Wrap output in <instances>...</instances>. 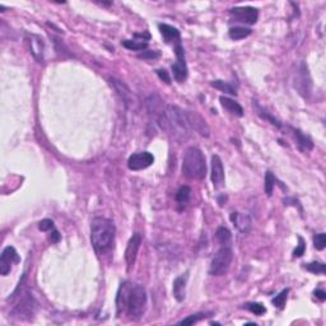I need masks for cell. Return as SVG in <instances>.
I'll return each mask as SVG.
<instances>
[{
  "label": "cell",
  "mask_w": 326,
  "mask_h": 326,
  "mask_svg": "<svg viewBox=\"0 0 326 326\" xmlns=\"http://www.w3.org/2000/svg\"><path fill=\"white\" fill-rule=\"evenodd\" d=\"M148 303L146 288L140 284L125 282L119 288L116 297L117 315L126 312L131 320H139L144 315Z\"/></svg>",
  "instance_id": "cell-1"
},
{
  "label": "cell",
  "mask_w": 326,
  "mask_h": 326,
  "mask_svg": "<svg viewBox=\"0 0 326 326\" xmlns=\"http://www.w3.org/2000/svg\"><path fill=\"white\" fill-rule=\"evenodd\" d=\"M116 227L111 219L97 217L91 223V241L97 253L111 250L115 242Z\"/></svg>",
  "instance_id": "cell-2"
},
{
  "label": "cell",
  "mask_w": 326,
  "mask_h": 326,
  "mask_svg": "<svg viewBox=\"0 0 326 326\" xmlns=\"http://www.w3.org/2000/svg\"><path fill=\"white\" fill-rule=\"evenodd\" d=\"M182 175L189 180H203L205 177V157L197 147H190L186 149L182 161Z\"/></svg>",
  "instance_id": "cell-3"
},
{
  "label": "cell",
  "mask_w": 326,
  "mask_h": 326,
  "mask_svg": "<svg viewBox=\"0 0 326 326\" xmlns=\"http://www.w3.org/2000/svg\"><path fill=\"white\" fill-rule=\"evenodd\" d=\"M170 124V133L174 134L177 139L185 140L190 136V125L187 121L186 110H182L176 105H167L166 107Z\"/></svg>",
  "instance_id": "cell-4"
},
{
  "label": "cell",
  "mask_w": 326,
  "mask_h": 326,
  "mask_svg": "<svg viewBox=\"0 0 326 326\" xmlns=\"http://www.w3.org/2000/svg\"><path fill=\"white\" fill-rule=\"evenodd\" d=\"M233 260V251L231 246H222L218 252L212 259L209 274L213 276H225L228 272Z\"/></svg>",
  "instance_id": "cell-5"
},
{
  "label": "cell",
  "mask_w": 326,
  "mask_h": 326,
  "mask_svg": "<svg viewBox=\"0 0 326 326\" xmlns=\"http://www.w3.org/2000/svg\"><path fill=\"white\" fill-rule=\"evenodd\" d=\"M36 308H37V302L35 301L33 296L29 293V291H23L22 296L19 297L18 302L13 308V315L18 319H31L35 315Z\"/></svg>",
  "instance_id": "cell-6"
},
{
  "label": "cell",
  "mask_w": 326,
  "mask_h": 326,
  "mask_svg": "<svg viewBox=\"0 0 326 326\" xmlns=\"http://www.w3.org/2000/svg\"><path fill=\"white\" fill-rule=\"evenodd\" d=\"M231 16L236 22L246 23V25H255L259 18V10L252 6H237L229 10Z\"/></svg>",
  "instance_id": "cell-7"
},
{
  "label": "cell",
  "mask_w": 326,
  "mask_h": 326,
  "mask_svg": "<svg viewBox=\"0 0 326 326\" xmlns=\"http://www.w3.org/2000/svg\"><path fill=\"white\" fill-rule=\"evenodd\" d=\"M153 163H154V157L152 153L140 152L130 155L129 161H127V167L131 171H142V170L148 168L149 166H152Z\"/></svg>",
  "instance_id": "cell-8"
},
{
  "label": "cell",
  "mask_w": 326,
  "mask_h": 326,
  "mask_svg": "<svg viewBox=\"0 0 326 326\" xmlns=\"http://www.w3.org/2000/svg\"><path fill=\"white\" fill-rule=\"evenodd\" d=\"M108 82H110L111 87L115 89V92L120 96V99L123 100L125 105L129 106V107H134V106H135L136 103L135 96H134V93L130 91V88L125 84V83L116 79V78H112V76L108 78Z\"/></svg>",
  "instance_id": "cell-9"
},
{
  "label": "cell",
  "mask_w": 326,
  "mask_h": 326,
  "mask_svg": "<svg viewBox=\"0 0 326 326\" xmlns=\"http://www.w3.org/2000/svg\"><path fill=\"white\" fill-rule=\"evenodd\" d=\"M19 255L13 246L5 247L0 256V274L3 276H8L12 270L13 264L19 263Z\"/></svg>",
  "instance_id": "cell-10"
},
{
  "label": "cell",
  "mask_w": 326,
  "mask_h": 326,
  "mask_svg": "<svg viewBox=\"0 0 326 326\" xmlns=\"http://www.w3.org/2000/svg\"><path fill=\"white\" fill-rule=\"evenodd\" d=\"M186 117L189 121L191 130H195L198 134H200L204 138H209L210 136V129L208 126L206 121L204 120L203 117L200 116L195 111H186Z\"/></svg>",
  "instance_id": "cell-11"
},
{
  "label": "cell",
  "mask_w": 326,
  "mask_h": 326,
  "mask_svg": "<svg viewBox=\"0 0 326 326\" xmlns=\"http://www.w3.org/2000/svg\"><path fill=\"white\" fill-rule=\"evenodd\" d=\"M142 234L140 233H134L131 236V238L127 242L126 250H125V260H126L127 264V269H131V266H134L136 260V255H138V251L140 249V245H142Z\"/></svg>",
  "instance_id": "cell-12"
},
{
  "label": "cell",
  "mask_w": 326,
  "mask_h": 326,
  "mask_svg": "<svg viewBox=\"0 0 326 326\" xmlns=\"http://www.w3.org/2000/svg\"><path fill=\"white\" fill-rule=\"evenodd\" d=\"M212 178L213 186L214 189H221L225 185V168H223V163L219 155H213L212 157Z\"/></svg>",
  "instance_id": "cell-13"
},
{
  "label": "cell",
  "mask_w": 326,
  "mask_h": 326,
  "mask_svg": "<svg viewBox=\"0 0 326 326\" xmlns=\"http://www.w3.org/2000/svg\"><path fill=\"white\" fill-rule=\"evenodd\" d=\"M158 29L159 32H161L162 37H163L166 44H172L174 45V48L176 45L181 44L180 31H178L176 27L166 25V23H161V25H158Z\"/></svg>",
  "instance_id": "cell-14"
},
{
  "label": "cell",
  "mask_w": 326,
  "mask_h": 326,
  "mask_svg": "<svg viewBox=\"0 0 326 326\" xmlns=\"http://www.w3.org/2000/svg\"><path fill=\"white\" fill-rule=\"evenodd\" d=\"M27 42L29 45L31 54L33 55L38 63H44V54H45V42L40 36L37 35H28Z\"/></svg>",
  "instance_id": "cell-15"
},
{
  "label": "cell",
  "mask_w": 326,
  "mask_h": 326,
  "mask_svg": "<svg viewBox=\"0 0 326 326\" xmlns=\"http://www.w3.org/2000/svg\"><path fill=\"white\" fill-rule=\"evenodd\" d=\"M229 219H231V222L234 225V227L237 228L238 232H241V233H249L251 229V227H252V221H251V218L247 214H242V213H238V212H232L231 214H229Z\"/></svg>",
  "instance_id": "cell-16"
},
{
  "label": "cell",
  "mask_w": 326,
  "mask_h": 326,
  "mask_svg": "<svg viewBox=\"0 0 326 326\" xmlns=\"http://www.w3.org/2000/svg\"><path fill=\"white\" fill-rule=\"evenodd\" d=\"M172 74H174L176 82L184 83L186 80L189 69H187L186 61H185V56L176 57V63L172 64Z\"/></svg>",
  "instance_id": "cell-17"
},
{
  "label": "cell",
  "mask_w": 326,
  "mask_h": 326,
  "mask_svg": "<svg viewBox=\"0 0 326 326\" xmlns=\"http://www.w3.org/2000/svg\"><path fill=\"white\" fill-rule=\"evenodd\" d=\"M187 273L182 274V276H177L174 280V287H172V292H174V297L177 300L178 302H182L186 297V284H187Z\"/></svg>",
  "instance_id": "cell-18"
},
{
  "label": "cell",
  "mask_w": 326,
  "mask_h": 326,
  "mask_svg": "<svg viewBox=\"0 0 326 326\" xmlns=\"http://www.w3.org/2000/svg\"><path fill=\"white\" fill-rule=\"evenodd\" d=\"M289 129H291L292 134L295 136L298 148L301 149L302 152H308V150H312V149H314V143H312V140H311L308 136L304 135L301 130L295 129V127H289Z\"/></svg>",
  "instance_id": "cell-19"
},
{
  "label": "cell",
  "mask_w": 326,
  "mask_h": 326,
  "mask_svg": "<svg viewBox=\"0 0 326 326\" xmlns=\"http://www.w3.org/2000/svg\"><path fill=\"white\" fill-rule=\"evenodd\" d=\"M219 101H221V105L231 115H234V116L238 117L244 116V108H242V106H241L238 102L234 101V100L228 99V97H225V96H221Z\"/></svg>",
  "instance_id": "cell-20"
},
{
  "label": "cell",
  "mask_w": 326,
  "mask_h": 326,
  "mask_svg": "<svg viewBox=\"0 0 326 326\" xmlns=\"http://www.w3.org/2000/svg\"><path fill=\"white\" fill-rule=\"evenodd\" d=\"M252 33V29L247 28V27H232L229 31H228V36L234 40V41H238V40H244V38L249 37V36Z\"/></svg>",
  "instance_id": "cell-21"
},
{
  "label": "cell",
  "mask_w": 326,
  "mask_h": 326,
  "mask_svg": "<svg viewBox=\"0 0 326 326\" xmlns=\"http://www.w3.org/2000/svg\"><path fill=\"white\" fill-rule=\"evenodd\" d=\"M216 237L222 246H231L232 233L227 227H219L216 232Z\"/></svg>",
  "instance_id": "cell-22"
},
{
  "label": "cell",
  "mask_w": 326,
  "mask_h": 326,
  "mask_svg": "<svg viewBox=\"0 0 326 326\" xmlns=\"http://www.w3.org/2000/svg\"><path fill=\"white\" fill-rule=\"evenodd\" d=\"M210 86L214 87V88L219 89V91H222V92L225 93H228V95L231 96H237V89L234 88L232 84H229L228 82H225V80H221V79H217V80H213L212 83H210Z\"/></svg>",
  "instance_id": "cell-23"
},
{
  "label": "cell",
  "mask_w": 326,
  "mask_h": 326,
  "mask_svg": "<svg viewBox=\"0 0 326 326\" xmlns=\"http://www.w3.org/2000/svg\"><path fill=\"white\" fill-rule=\"evenodd\" d=\"M253 105L256 106L257 115H259V116L261 117V119H264V120H266V121H269V123L272 124V125H274V126L282 127V124H280V121H279L278 119H276V117H274V116H272V115H270L269 112H268V111L264 110V108L261 107V106H260L256 101H253Z\"/></svg>",
  "instance_id": "cell-24"
},
{
  "label": "cell",
  "mask_w": 326,
  "mask_h": 326,
  "mask_svg": "<svg viewBox=\"0 0 326 326\" xmlns=\"http://www.w3.org/2000/svg\"><path fill=\"white\" fill-rule=\"evenodd\" d=\"M123 46L133 51H143L148 48V42L142 40H125L123 41Z\"/></svg>",
  "instance_id": "cell-25"
},
{
  "label": "cell",
  "mask_w": 326,
  "mask_h": 326,
  "mask_svg": "<svg viewBox=\"0 0 326 326\" xmlns=\"http://www.w3.org/2000/svg\"><path fill=\"white\" fill-rule=\"evenodd\" d=\"M288 293H289V288H287V289H284V291L280 292L278 296H276V297L272 300L273 304H274L276 308H279V310H283V308L285 307V303H287Z\"/></svg>",
  "instance_id": "cell-26"
},
{
  "label": "cell",
  "mask_w": 326,
  "mask_h": 326,
  "mask_svg": "<svg viewBox=\"0 0 326 326\" xmlns=\"http://www.w3.org/2000/svg\"><path fill=\"white\" fill-rule=\"evenodd\" d=\"M274 186H276V176L273 175L272 171H266L264 189H265V194L268 195V197H272L273 190H274Z\"/></svg>",
  "instance_id": "cell-27"
},
{
  "label": "cell",
  "mask_w": 326,
  "mask_h": 326,
  "mask_svg": "<svg viewBox=\"0 0 326 326\" xmlns=\"http://www.w3.org/2000/svg\"><path fill=\"white\" fill-rule=\"evenodd\" d=\"M191 198V189L189 186H181L176 194V200L178 203H187Z\"/></svg>",
  "instance_id": "cell-28"
},
{
  "label": "cell",
  "mask_w": 326,
  "mask_h": 326,
  "mask_svg": "<svg viewBox=\"0 0 326 326\" xmlns=\"http://www.w3.org/2000/svg\"><path fill=\"white\" fill-rule=\"evenodd\" d=\"M304 269L308 270L312 274H325L326 272V265L323 263H310V264H304Z\"/></svg>",
  "instance_id": "cell-29"
},
{
  "label": "cell",
  "mask_w": 326,
  "mask_h": 326,
  "mask_svg": "<svg viewBox=\"0 0 326 326\" xmlns=\"http://www.w3.org/2000/svg\"><path fill=\"white\" fill-rule=\"evenodd\" d=\"M244 308L249 310L250 312H252V314L256 315V316H261V315H264L266 312L265 306H263L261 303H257V302H252V303L244 304Z\"/></svg>",
  "instance_id": "cell-30"
},
{
  "label": "cell",
  "mask_w": 326,
  "mask_h": 326,
  "mask_svg": "<svg viewBox=\"0 0 326 326\" xmlns=\"http://www.w3.org/2000/svg\"><path fill=\"white\" fill-rule=\"evenodd\" d=\"M314 246L316 250L321 251L325 249L326 246V236L324 232H321V233H317L316 236L314 237Z\"/></svg>",
  "instance_id": "cell-31"
},
{
  "label": "cell",
  "mask_w": 326,
  "mask_h": 326,
  "mask_svg": "<svg viewBox=\"0 0 326 326\" xmlns=\"http://www.w3.org/2000/svg\"><path fill=\"white\" fill-rule=\"evenodd\" d=\"M204 317H205V315L204 314H195V315H190L189 317H186V319H184V320H181L180 325H193V324H197L199 323L200 320H203Z\"/></svg>",
  "instance_id": "cell-32"
},
{
  "label": "cell",
  "mask_w": 326,
  "mask_h": 326,
  "mask_svg": "<svg viewBox=\"0 0 326 326\" xmlns=\"http://www.w3.org/2000/svg\"><path fill=\"white\" fill-rule=\"evenodd\" d=\"M38 228H40V231L42 232H51L55 229L54 222L51 221V219H44L38 223Z\"/></svg>",
  "instance_id": "cell-33"
},
{
  "label": "cell",
  "mask_w": 326,
  "mask_h": 326,
  "mask_svg": "<svg viewBox=\"0 0 326 326\" xmlns=\"http://www.w3.org/2000/svg\"><path fill=\"white\" fill-rule=\"evenodd\" d=\"M298 246L296 247V250L293 251V257H301L302 255L306 251V244H304V240L301 237V236H298Z\"/></svg>",
  "instance_id": "cell-34"
},
{
  "label": "cell",
  "mask_w": 326,
  "mask_h": 326,
  "mask_svg": "<svg viewBox=\"0 0 326 326\" xmlns=\"http://www.w3.org/2000/svg\"><path fill=\"white\" fill-rule=\"evenodd\" d=\"M155 73H157V75L159 76V79L161 80H163V82L167 83V84L171 83V76H170V74H168V72L166 69H157L155 70Z\"/></svg>",
  "instance_id": "cell-35"
},
{
  "label": "cell",
  "mask_w": 326,
  "mask_h": 326,
  "mask_svg": "<svg viewBox=\"0 0 326 326\" xmlns=\"http://www.w3.org/2000/svg\"><path fill=\"white\" fill-rule=\"evenodd\" d=\"M283 203H284L285 205L298 206L300 212L303 213V210H302V205H301V203H300V200L296 199V198H287V199H283Z\"/></svg>",
  "instance_id": "cell-36"
},
{
  "label": "cell",
  "mask_w": 326,
  "mask_h": 326,
  "mask_svg": "<svg viewBox=\"0 0 326 326\" xmlns=\"http://www.w3.org/2000/svg\"><path fill=\"white\" fill-rule=\"evenodd\" d=\"M159 56L158 51H143V54L139 55L140 59H155Z\"/></svg>",
  "instance_id": "cell-37"
},
{
  "label": "cell",
  "mask_w": 326,
  "mask_h": 326,
  "mask_svg": "<svg viewBox=\"0 0 326 326\" xmlns=\"http://www.w3.org/2000/svg\"><path fill=\"white\" fill-rule=\"evenodd\" d=\"M61 236L60 233L57 232V229H54V231H51V234H50V240L52 244H57L59 241H60Z\"/></svg>",
  "instance_id": "cell-38"
},
{
  "label": "cell",
  "mask_w": 326,
  "mask_h": 326,
  "mask_svg": "<svg viewBox=\"0 0 326 326\" xmlns=\"http://www.w3.org/2000/svg\"><path fill=\"white\" fill-rule=\"evenodd\" d=\"M314 295H315V297L319 298L320 301L324 302L326 300V293H325V291H323V289H316V291L314 292Z\"/></svg>",
  "instance_id": "cell-39"
}]
</instances>
